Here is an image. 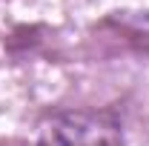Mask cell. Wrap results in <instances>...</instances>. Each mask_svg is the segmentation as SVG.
Masks as SVG:
<instances>
[{
    "mask_svg": "<svg viewBox=\"0 0 149 146\" xmlns=\"http://www.w3.org/2000/svg\"><path fill=\"white\" fill-rule=\"evenodd\" d=\"M40 146H123V135L103 112H66L43 126Z\"/></svg>",
    "mask_w": 149,
    "mask_h": 146,
    "instance_id": "cell-1",
    "label": "cell"
}]
</instances>
